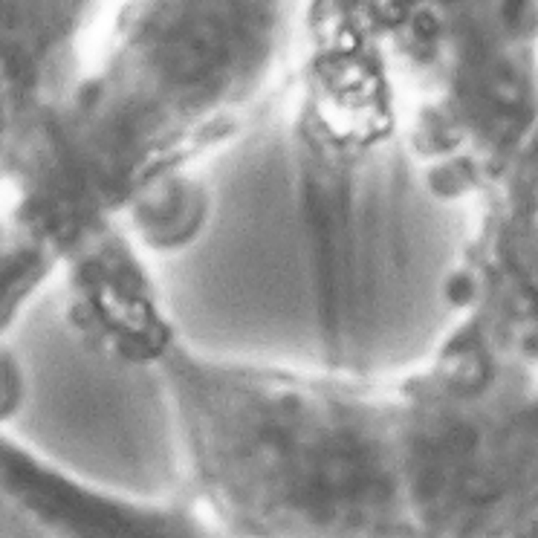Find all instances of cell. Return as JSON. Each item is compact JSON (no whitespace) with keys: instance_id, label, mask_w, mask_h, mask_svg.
<instances>
[{"instance_id":"cell-1","label":"cell","mask_w":538,"mask_h":538,"mask_svg":"<svg viewBox=\"0 0 538 538\" xmlns=\"http://www.w3.org/2000/svg\"><path fill=\"white\" fill-rule=\"evenodd\" d=\"M293 133L229 142L206 217L160 269L162 310L197 359L333 379H388L443 344L460 215L397 142L348 180Z\"/></svg>"},{"instance_id":"cell-2","label":"cell","mask_w":538,"mask_h":538,"mask_svg":"<svg viewBox=\"0 0 538 538\" xmlns=\"http://www.w3.org/2000/svg\"><path fill=\"white\" fill-rule=\"evenodd\" d=\"M6 344L21 382L6 422L29 457L119 501L157 504L183 486L185 429L160 371L95 351L52 298L26 307Z\"/></svg>"}]
</instances>
